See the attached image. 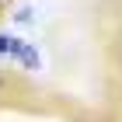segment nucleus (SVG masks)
<instances>
[{
  "label": "nucleus",
  "instance_id": "nucleus-1",
  "mask_svg": "<svg viewBox=\"0 0 122 122\" xmlns=\"http://www.w3.org/2000/svg\"><path fill=\"white\" fill-rule=\"evenodd\" d=\"M0 52H4V56H18V52H21V42H18V38L0 35Z\"/></svg>",
  "mask_w": 122,
  "mask_h": 122
},
{
  "label": "nucleus",
  "instance_id": "nucleus-2",
  "mask_svg": "<svg viewBox=\"0 0 122 122\" xmlns=\"http://www.w3.org/2000/svg\"><path fill=\"white\" fill-rule=\"evenodd\" d=\"M115 52H119V59H122V38H119V42H115Z\"/></svg>",
  "mask_w": 122,
  "mask_h": 122
}]
</instances>
